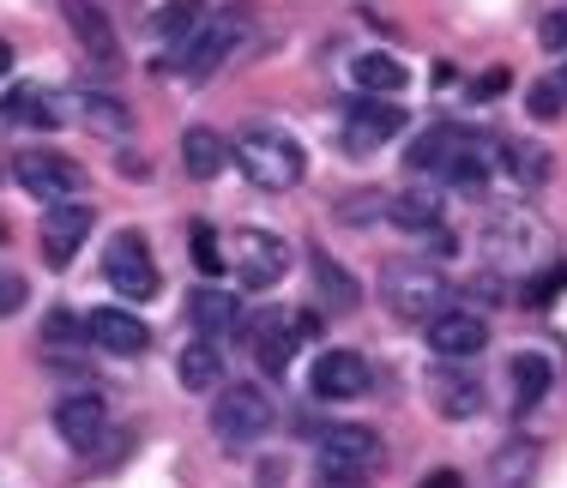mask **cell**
<instances>
[{
	"label": "cell",
	"mask_w": 567,
	"mask_h": 488,
	"mask_svg": "<svg viewBox=\"0 0 567 488\" xmlns=\"http://www.w3.org/2000/svg\"><path fill=\"white\" fill-rule=\"evenodd\" d=\"M248 24H254V7H241V0H229V7L206 12V19H199L194 31L182 37V43H175L169 73H182V79H212V73H218V66L229 61V54L241 49Z\"/></svg>",
	"instance_id": "cell-1"
},
{
	"label": "cell",
	"mask_w": 567,
	"mask_h": 488,
	"mask_svg": "<svg viewBox=\"0 0 567 488\" xmlns=\"http://www.w3.org/2000/svg\"><path fill=\"white\" fill-rule=\"evenodd\" d=\"M411 163L416 175H441V181H458V187H471V181H483L489 175V139L483 133H471V127H453V121H441V127H429L423 139L411 145Z\"/></svg>",
	"instance_id": "cell-2"
},
{
	"label": "cell",
	"mask_w": 567,
	"mask_h": 488,
	"mask_svg": "<svg viewBox=\"0 0 567 488\" xmlns=\"http://www.w3.org/2000/svg\"><path fill=\"white\" fill-rule=\"evenodd\" d=\"M229 157H236V169L248 175L254 187H266V194H284V187H296L308 175L302 145H296L290 133H278V127H248L236 145H229Z\"/></svg>",
	"instance_id": "cell-3"
},
{
	"label": "cell",
	"mask_w": 567,
	"mask_h": 488,
	"mask_svg": "<svg viewBox=\"0 0 567 488\" xmlns=\"http://www.w3.org/2000/svg\"><path fill=\"white\" fill-rule=\"evenodd\" d=\"M374 470H381V434L374 428L339 423L320 434V465H315L320 488H369Z\"/></svg>",
	"instance_id": "cell-4"
},
{
	"label": "cell",
	"mask_w": 567,
	"mask_h": 488,
	"mask_svg": "<svg viewBox=\"0 0 567 488\" xmlns=\"http://www.w3.org/2000/svg\"><path fill=\"white\" fill-rule=\"evenodd\" d=\"M381 302L393 308L399 320H435V314H447V302H453V283L441 278V266H429V260H399V266H386L381 271Z\"/></svg>",
	"instance_id": "cell-5"
},
{
	"label": "cell",
	"mask_w": 567,
	"mask_h": 488,
	"mask_svg": "<svg viewBox=\"0 0 567 488\" xmlns=\"http://www.w3.org/2000/svg\"><path fill=\"white\" fill-rule=\"evenodd\" d=\"M278 423V398L266 386H224L218 392V404H212V434H218L224 446H248V440H260L266 428Z\"/></svg>",
	"instance_id": "cell-6"
},
{
	"label": "cell",
	"mask_w": 567,
	"mask_h": 488,
	"mask_svg": "<svg viewBox=\"0 0 567 488\" xmlns=\"http://www.w3.org/2000/svg\"><path fill=\"white\" fill-rule=\"evenodd\" d=\"M229 266H236V278L248 283V290H272V283L290 271V241L272 236V229H236V236L224 241Z\"/></svg>",
	"instance_id": "cell-7"
},
{
	"label": "cell",
	"mask_w": 567,
	"mask_h": 488,
	"mask_svg": "<svg viewBox=\"0 0 567 488\" xmlns=\"http://www.w3.org/2000/svg\"><path fill=\"white\" fill-rule=\"evenodd\" d=\"M103 278L121 302H145L157 295V266H152V248H145L140 229H115L110 236V253H103Z\"/></svg>",
	"instance_id": "cell-8"
},
{
	"label": "cell",
	"mask_w": 567,
	"mask_h": 488,
	"mask_svg": "<svg viewBox=\"0 0 567 488\" xmlns=\"http://www.w3.org/2000/svg\"><path fill=\"white\" fill-rule=\"evenodd\" d=\"M12 175H19V187L31 199H43V206L85 194V169H79L73 157H61V152H19L12 157Z\"/></svg>",
	"instance_id": "cell-9"
},
{
	"label": "cell",
	"mask_w": 567,
	"mask_h": 488,
	"mask_svg": "<svg viewBox=\"0 0 567 488\" xmlns=\"http://www.w3.org/2000/svg\"><path fill=\"white\" fill-rule=\"evenodd\" d=\"M91 224H97L91 199H55V206H43V260L55 271H66L73 253L91 241Z\"/></svg>",
	"instance_id": "cell-10"
},
{
	"label": "cell",
	"mask_w": 567,
	"mask_h": 488,
	"mask_svg": "<svg viewBox=\"0 0 567 488\" xmlns=\"http://www.w3.org/2000/svg\"><path fill=\"white\" fill-rule=\"evenodd\" d=\"M308 332H315V320H284L278 308H272V314H254V320H241V338H248L254 362H260L266 374H284V368H290L296 344H302Z\"/></svg>",
	"instance_id": "cell-11"
},
{
	"label": "cell",
	"mask_w": 567,
	"mask_h": 488,
	"mask_svg": "<svg viewBox=\"0 0 567 488\" xmlns=\"http://www.w3.org/2000/svg\"><path fill=\"white\" fill-rule=\"evenodd\" d=\"M339 121H344V145L350 152H374V145H386L393 133H404V108L381 103V97H350L339 103Z\"/></svg>",
	"instance_id": "cell-12"
},
{
	"label": "cell",
	"mask_w": 567,
	"mask_h": 488,
	"mask_svg": "<svg viewBox=\"0 0 567 488\" xmlns=\"http://www.w3.org/2000/svg\"><path fill=\"white\" fill-rule=\"evenodd\" d=\"M429 350L441 362H471L489 350V325H483V314H471V308H447V314L429 320Z\"/></svg>",
	"instance_id": "cell-13"
},
{
	"label": "cell",
	"mask_w": 567,
	"mask_h": 488,
	"mask_svg": "<svg viewBox=\"0 0 567 488\" xmlns=\"http://www.w3.org/2000/svg\"><path fill=\"white\" fill-rule=\"evenodd\" d=\"M85 344L110 350V356H145V350H152V332H145V320L127 314V308H91Z\"/></svg>",
	"instance_id": "cell-14"
},
{
	"label": "cell",
	"mask_w": 567,
	"mask_h": 488,
	"mask_svg": "<svg viewBox=\"0 0 567 488\" xmlns=\"http://www.w3.org/2000/svg\"><path fill=\"white\" fill-rule=\"evenodd\" d=\"M61 12H66V24H73L79 49H85L103 73H121V43L110 31V12H103L97 0H61Z\"/></svg>",
	"instance_id": "cell-15"
},
{
	"label": "cell",
	"mask_w": 567,
	"mask_h": 488,
	"mask_svg": "<svg viewBox=\"0 0 567 488\" xmlns=\"http://www.w3.org/2000/svg\"><path fill=\"white\" fill-rule=\"evenodd\" d=\"M55 428L66 446H79V453H91V446L103 440V428H110V411H103L97 392H66L55 404Z\"/></svg>",
	"instance_id": "cell-16"
},
{
	"label": "cell",
	"mask_w": 567,
	"mask_h": 488,
	"mask_svg": "<svg viewBox=\"0 0 567 488\" xmlns=\"http://www.w3.org/2000/svg\"><path fill=\"white\" fill-rule=\"evenodd\" d=\"M362 392H369V362L357 350H327L315 362V398L344 404V398H362Z\"/></svg>",
	"instance_id": "cell-17"
},
{
	"label": "cell",
	"mask_w": 567,
	"mask_h": 488,
	"mask_svg": "<svg viewBox=\"0 0 567 488\" xmlns=\"http://www.w3.org/2000/svg\"><path fill=\"white\" fill-rule=\"evenodd\" d=\"M429 398H435V411L447 416V423H471V416L483 411V386L471 374H458V368L429 374Z\"/></svg>",
	"instance_id": "cell-18"
},
{
	"label": "cell",
	"mask_w": 567,
	"mask_h": 488,
	"mask_svg": "<svg viewBox=\"0 0 567 488\" xmlns=\"http://www.w3.org/2000/svg\"><path fill=\"white\" fill-rule=\"evenodd\" d=\"M229 163V139L212 127H187L182 133V169L194 175V181H212V175H224Z\"/></svg>",
	"instance_id": "cell-19"
},
{
	"label": "cell",
	"mask_w": 567,
	"mask_h": 488,
	"mask_svg": "<svg viewBox=\"0 0 567 488\" xmlns=\"http://www.w3.org/2000/svg\"><path fill=\"white\" fill-rule=\"evenodd\" d=\"M187 320L199 325V338L241 332V308H236V295H224V290H194L187 295Z\"/></svg>",
	"instance_id": "cell-20"
},
{
	"label": "cell",
	"mask_w": 567,
	"mask_h": 488,
	"mask_svg": "<svg viewBox=\"0 0 567 488\" xmlns=\"http://www.w3.org/2000/svg\"><path fill=\"white\" fill-rule=\"evenodd\" d=\"M175 374H182V386H187V392H218V386H224V350L212 344V338H199V344H187V350H182Z\"/></svg>",
	"instance_id": "cell-21"
},
{
	"label": "cell",
	"mask_w": 567,
	"mask_h": 488,
	"mask_svg": "<svg viewBox=\"0 0 567 488\" xmlns=\"http://www.w3.org/2000/svg\"><path fill=\"white\" fill-rule=\"evenodd\" d=\"M350 79H357L369 97H399V91L411 85L404 61H393V54H357V61H350Z\"/></svg>",
	"instance_id": "cell-22"
},
{
	"label": "cell",
	"mask_w": 567,
	"mask_h": 488,
	"mask_svg": "<svg viewBox=\"0 0 567 488\" xmlns=\"http://www.w3.org/2000/svg\"><path fill=\"white\" fill-rule=\"evenodd\" d=\"M66 103L79 108V121H85V127H97V133H115V139L133 127L127 103H121V97H110V91H73Z\"/></svg>",
	"instance_id": "cell-23"
},
{
	"label": "cell",
	"mask_w": 567,
	"mask_h": 488,
	"mask_svg": "<svg viewBox=\"0 0 567 488\" xmlns=\"http://www.w3.org/2000/svg\"><path fill=\"white\" fill-rule=\"evenodd\" d=\"M386 217H393L399 229H411V236H435L441 229V199L435 194H399V199H386Z\"/></svg>",
	"instance_id": "cell-24"
},
{
	"label": "cell",
	"mask_w": 567,
	"mask_h": 488,
	"mask_svg": "<svg viewBox=\"0 0 567 488\" xmlns=\"http://www.w3.org/2000/svg\"><path fill=\"white\" fill-rule=\"evenodd\" d=\"M315 290H320V302H327V308H339V314H344V308H357V302H362L357 278H350V271H344L339 260H327V253L315 260Z\"/></svg>",
	"instance_id": "cell-25"
},
{
	"label": "cell",
	"mask_w": 567,
	"mask_h": 488,
	"mask_svg": "<svg viewBox=\"0 0 567 488\" xmlns=\"http://www.w3.org/2000/svg\"><path fill=\"white\" fill-rule=\"evenodd\" d=\"M549 362L544 356H532V350H525L519 362H513V404H519V411H532V404H544L549 398Z\"/></svg>",
	"instance_id": "cell-26"
},
{
	"label": "cell",
	"mask_w": 567,
	"mask_h": 488,
	"mask_svg": "<svg viewBox=\"0 0 567 488\" xmlns=\"http://www.w3.org/2000/svg\"><path fill=\"white\" fill-rule=\"evenodd\" d=\"M199 19H206V0H169V7L157 12L152 24H157V31H164V37H175V43H182V37L194 31Z\"/></svg>",
	"instance_id": "cell-27"
},
{
	"label": "cell",
	"mask_w": 567,
	"mask_h": 488,
	"mask_svg": "<svg viewBox=\"0 0 567 488\" xmlns=\"http://www.w3.org/2000/svg\"><path fill=\"white\" fill-rule=\"evenodd\" d=\"M194 266L206 271V278L229 271V253H224V241H218V229H212V224H199V229H194Z\"/></svg>",
	"instance_id": "cell-28"
},
{
	"label": "cell",
	"mask_w": 567,
	"mask_h": 488,
	"mask_svg": "<svg viewBox=\"0 0 567 488\" xmlns=\"http://www.w3.org/2000/svg\"><path fill=\"white\" fill-rule=\"evenodd\" d=\"M525 108H532L537 121H556L561 108H567V97L556 91V79H544V85H532V91H525Z\"/></svg>",
	"instance_id": "cell-29"
},
{
	"label": "cell",
	"mask_w": 567,
	"mask_h": 488,
	"mask_svg": "<svg viewBox=\"0 0 567 488\" xmlns=\"http://www.w3.org/2000/svg\"><path fill=\"white\" fill-rule=\"evenodd\" d=\"M24 302H31V283H24L19 271H7V266H0V320H12Z\"/></svg>",
	"instance_id": "cell-30"
},
{
	"label": "cell",
	"mask_w": 567,
	"mask_h": 488,
	"mask_svg": "<svg viewBox=\"0 0 567 488\" xmlns=\"http://www.w3.org/2000/svg\"><path fill=\"white\" fill-rule=\"evenodd\" d=\"M537 43H544L549 54H561V49H567V7L544 12V24H537Z\"/></svg>",
	"instance_id": "cell-31"
},
{
	"label": "cell",
	"mask_w": 567,
	"mask_h": 488,
	"mask_svg": "<svg viewBox=\"0 0 567 488\" xmlns=\"http://www.w3.org/2000/svg\"><path fill=\"white\" fill-rule=\"evenodd\" d=\"M513 175H525V181H544V152L537 145H513Z\"/></svg>",
	"instance_id": "cell-32"
},
{
	"label": "cell",
	"mask_w": 567,
	"mask_h": 488,
	"mask_svg": "<svg viewBox=\"0 0 567 488\" xmlns=\"http://www.w3.org/2000/svg\"><path fill=\"white\" fill-rule=\"evenodd\" d=\"M561 283H567V271H561V266H556V271H544V278H537V283H525V308H544L549 295L561 290Z\"/></svg>",
	"instance_id": "cell-33"
},
{
	"label": "cell",
	"mask_w": 567,
	"mask_h": 488,
	"mask_svg": "<svg viewBox=\"0 0 567 488\" xmlns=\"http://www.w3.org/2000/svg\"><path fill=\"white\" fill-rule=\"evenodd\" d=\"M416 488H465V477H458V470H435V477H423Z\"/></svg>",
	"instance_id": "cell-34"
},
{
	"label": "cell",
	"mask_w": 567,
	"mask_h": 488,
	"mask_svg": "<svg viewBox=\"0 0 567 488\" xmlns=\"http://www.w3.org/2000/svg\"><path fill=\"white\" fill-rule=\"evenodd\" d=\"M502 85H507V73H483V79H477V97H495Z\"/></svg>",
	"instance_id": "cell-35"
},
{
	"label": "cell",
	"mask_w": 567,
	"mask_h": 488,
	"mask_svg": "<svg viewBox=\"0 0 567 488\" xmlns=\"http://www.w3.org/2000/svg\"><path fill=\"white\" fill-rule=\"evenodd\" d=\"M121 175H140V181H145V175H152V169H145V157H133V152H121Z\"/></svg>",
	"instance_id": "cell-36"
},
{
	"label": "cell",
	"mask_w": 567,
	"mask_h": 488,
	"mask_svg": "<svg viewBox=\"0 0 567 488\" xmlns=\"http://www.w3.org/2000/svg\"><path fill=\"white\" fill-rule=\"evenodd\" d=\"M7 73H12V43L0 37V79H7Z\"/></svg>",
	"instance_id": "cell-37"
},
{
	"label": "cell",
	"mask_w": 567,
	"mask_h": 488,
	"mask_svg": "<svg viewBox=\"0 0 567 488\" xmlns=\"http://www.w3.org/2000/svg\"><path fill=\"white\" fill-rule=\"evenodd\" d=\"M556 91H561V97H567V66H561V73H556Z\"/></svg>",
	"instance_id": "cell-38"
},
{
	"label": "cell",
	"mask_w": 567,
	"mask_h": 488,
	"mask_svg": "<svg viewBox=\"0 0 567 488\" xmlns=\"http://www.w3.org/2000/svg\"><path fill=\"white\" fill-rule=\"evenodd\" d=\"M0 236H7V217H0Z\"/></svg>",
	"instance_id": "cell-39"
},
{
	"label": "cell",
	"mask_w": 567,
	"mask_h": 488,
	"mask_svg": "<svg viewBox=\"0 0 567 488\" xmlns=\"http://www.w3.org/2000/svg\"><path fill=\"white\" fill-rule=\"evenodd\" d=\"M0 175H7V169H0Z\"/></svg>",
	"instance_id": "cell-40"
}]
</instances>
